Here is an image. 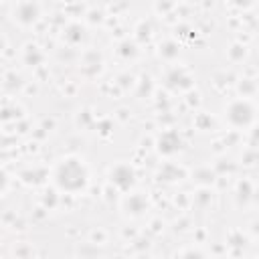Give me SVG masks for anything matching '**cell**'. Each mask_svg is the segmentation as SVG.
Masks as SVG:
<instances>
[{"label": "cell", "mask_w": 259, "mask_h": 259, "mask_svg": "<svg viewBox=\"0 0 259 259\" xmlns=\"http://www.w3.org/2000/svg\"><path fill=\"white\" fill-rule=\"evenodd\" d=\"M57 182L67 190H79L87 182V172L81 162L65 160L57 170Z\"/></svg>", "instance_id": "cell-1"}, {"label": "cell", "mask_w": 259, "mask_h": 259, "mask_svg": "<svg viewBox=\"0 0 259 259\" xmlns=\"http://www.w3.org/2000/svg\"><path fill=\"white\" fill-rule=\"evenodd\" d=\"M182 259H202V255H200V253H196V251H188Z\"/></svg>", "instance_id": "cell-4"}, {"label": "cell", "mask_w": 259, "mask_h": 259, "mask_svg": "<svg viewBox=\"0 0 259 259\" xmlns=\"http://www.w3.org/2000/svg\"><path fill=\"white\" fill-rule=\"evenodd\" d=\"M111 180L119 186V188H127L134 184V170L125 164H119L111 170Z\"/></svg>", "instance_id": "cell-3"}, {"label": "cell", "mask_w": 259, "mask_h": 259, "mask_svg": "<svg viewBox=\"0 0 259 259\" xmlns=\"http://www.w3.org/2000/svg\"><path fill=\"white\" fill-rule=\"evenodd\" d=\"M253 117V109L249 103L245 101H237L229 107V119L235 123V125H247Z\"/></svg>", "instance_id": "cell-2"}]
</instances>
